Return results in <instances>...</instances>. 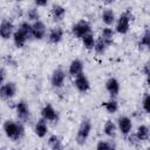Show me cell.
<instances>
[{"instance_id": "30", "label": "cell", "mask_w": 150, "mask_h": 150, "mask_svg": "<svg viewBox=\"0 0 150 150\" xmlns=\"http://www.w3.org/2000/svg\"><path fill=\"white\" fill-rule=\"evenodd\" d=\"M142 108H143V110H144L145 114L149 112V94H148V93L143 96V100H142Z\"/></svg>"}, {"instance_id": "32", "label": "cell", "mask_w": 150, "mask_h": 150, "mask_svg": "<svg viewBox=\"0 0 150 150\" xmlns=\"http://www.w3.org/2000/svg\"><path fill=\"white\" fill-rule=\"evenodd\" d=\"M34 4L38 7H45L48 4V0H34Z\"/></svg>"}, {"instance_id": "10", "label": "cell", "mask_w": 150, "mask_h": 150, "mask_svg": "<svg viewBox=\"0 0 150 150\" xmlns=\"http://www.w3.org/2000/svg\"><path fill=\"white\" fill-rule=\"evenodd\" d=\"M15 111H16V115L18 117L23 121V122H27L30 120V109L28 107V104L25 102V101H20L16 103L15 105Z\"/></svg>"}, {"instance_id": "23", "label": "cell", "mask_w": 150, "mask_h": 150, "mask_svg": "<svg viewBox=\"0 0 150 150\" xmlns=\"http://www.w3.org/2000/svg\"><path fill=\"white\" fill-rule=\"evenodd\" d=\"M48 145L53 150H61L62 149V141L57 135H50L48 137Z\"/></svg>"}, {"instance_id": "33", "label": "cell", "mask_w": 150, "mask_h": 150, "mask_svg": "<svg viewBox=\"0 0 150 150\" xmlns=\"http://www.w3.org/2000/svg\"><path fill=\"white\" fill-rule=\"evenodd\" d=\"M5 77H6V73H5L4 68H1V67H0V86L4 83V81H5Z\"/></svg>"}, {"instance_id": "35", "label": "cell", "mask_w": 150, "mask_h": 150, "mask_svg": "<svg viewBox=\"0 0 150 150\" xmlns=\"http://www.w3.org/2000/svg\"><path fill=\"white\" fill-rule=\"evenodd\" d=\"M104 4H107V5H110V4H114L116 0H102Z\"/></svg>"}, {"instance_id": "18", "label": "cell", "mask_w": 150, "mask_h": 150, "mask_svg": "<svg viewBox=\"0 0 150 150\" xmlns=\"http://www.w3.org/2000/svg\"><path fill=\"white\" fill-rule=\"evenodd\" d=\"M63 38V29L61 27H54L49 30V34H48V40L50 43H59Z\"/></svg>"}, {"instance_id": "13", "label": "cell", "mask_w": 150, "mask_h": 150, "mask_svg": "<svg viewBox=\"0 0 150 150\" xmlns=\"http://www.w3.org/2000/svg\"><path fill=\"white\" fill-rule=\"evenodd\" d=\"M114 43V39H107L103 36H100L96 41H95V46L94 49L97 54H103L111 45Z\"/></svg>"}, {"instance_id": "21", "label": "cell", "mask_w": 150, "mask_h": 150, "mask_svg": "<svg viewBox=\"0 0 150 150\" xmlns=\"http://www.w3.org/2000/svg\"><path fill=\"white\" fill-rule=\"evenodd\" d=\"M102 21H103V23L104 25H107V26H111L112 23H115V21H116V16H115V13H114V11L112 9H110V8H107V9H104L103 11V13H102Z\"/></svg>"}, {"instance_id": "26", "label": "cell", "mask_w": 150, "mask_h": 150, "mask_svg": "<svg viewBox=\"0 0 150 150\" xmlns=\"http://www.w3.org/2000/svg\"><path fill=\"white\" fill-rule=\"evenodd\" d=\"M138 46H139V47L142 46V47H144V48H148V47L150 46V32H149L148 28L144 30L143 35L141 36V40H139V42H138Z\"/></svg>"}, {"instance_id": "12", "label": "cell", "mask_w": 150, "mask_h": 150, "mask_svg": "<svg viewBox=\"0 0 150 150\" xmlns=\"http://www.w3.org/2000/svg\"><path fill=\"white\" fill-rule=\"evenodd\" d=\"M14 32V25L11 20L5 19L1 21L0 23V38L4 40H8L9 38H12Z\"/></svg>"}, {"instance_id": "2", "label": "cell", "mask_w": 150, "mask_h": 150, "mask_svg": "<svg viewBox=\"0 0 150 150\" xmlns=\"http://www.w3.org/2000/svg\"><path fill=\"white\" fill-rule=\"evenodd\" d=\"M91 128H93V124L89 118L82 120V122L77 129V134H76V142L79 145H83L87 142V139L90 135Z\"/></svg>"}, {"instance_id": "14", "label": "cell", "mask_w": 150, "mask_h": 150, "mask_svg": "<svg viewBox=\"0 0 150 150\" xmlns=\"http://www.w3.org/2000/svg\"><path fill=\"white\" fill-rule=\"evenodd\" d=\"M105 89L109 93L110 97H116L120 93V82L116 77H109L105 81Z\"/></svg>"}, {"instance_id": "6", "label": "cell", "mask_w": 150, "mask_h": 150, "mask_svg": "<svg viewBox=\"0 0 150 150\" xmlns=\"http://www.w3.org/2000/svg\"><path fill=\"white\" fill-rule=\"evenodd\" d=\"M64 81H66V73L63 69L61 68H57L55 69L53 73H52V76H50V83L54 88L59 89V88H62L63 84H64Z\"/></svg>"}, {"instance_id": "16", "label": "cell", "mask_w": 150, "mask_h": 150, "mask_svg": "<svg viewBox=\"0 0 150 150\" xmlns=\"http://www.w3.org/2000/svg\"><path fill=\"white\" fill-rule=\"evenodd\" d=\"M68 73L70 76L75 77L80 74L83 73V62L80 60V59H75L70 62L69 64V68H68Z\"/></svg>"}, {"instance_id": "24", "label": "cell", "mask_w": 150, "mask_h": 150, "mask_svg": "<svg viewBox=\"0 0 150 150\" xmlns=\"http://www.w3.org/2000/svg\"><path fill=\"white\" fill-rule=\"evenodd\" d=\"M95 38H94V34L90 32V33H88L87 35H84L83 38H82V45H83V47L86 48V49H88V50H90V49H93L94 48V46H95Z\"/></svg>"}, {"instance_id": "15", "label": "cell", "mask_w": 150, "mask_h": 150, "mask_svg": "<svg viewBox=\"0 0 150 150\" xmlns=\"http://www.w3.org/2000/svg\"><path fill=\"white\" fill-rule=\"evenodd\" d=\"M12 38H13V42H14V45H15L18 48H22V47L26 45L27 40L29 39V36H28L26 33H23L20 28H18L16 30L13 32Z\"/></svg>"}, {"instance_id": "34", "label": "cell", "mask_w": 150, "mask_h": 150, "mask_svg": "<svg viewBox=\"0 0 150 150\" xmlns=\"http://www.w3.org/2000/svg\"><path fill=\"white\" fill-rule=\"evenodd\" d=\"M143 73H144L145 76L149 75V63H148V62H146V63L144 64V67H143Z\"/></svg>"}, {"instance_id": "3", "label": "cell", "mask_w": 150, "mask_h": 150, "mask_svg": "<svg viewBox=\"0 0 150 150\" xmlns=\"http://www.w3.org/2000/svg\"><path fill=\"white\" fill-rule=\"evenodd\" d=\"M132 20V15L130 13V11H127L124 13H122L117 20L115 21L116 25H115V30L120 34H127L129 32V28H130V22Z\"/></svg>"}, {"instance_id": "25", "label": "cell", "mask_w": 150, "mask_h": 150, "mask_svg": "<svg viewBox=\"0 0 150 150\" xmlns=\"http://www.w3.org/2000/svg\"><path fill=\"white\" fill-rule=\"evenodd\" d=\"M103 107H104V109H105L109 114H115V112L118 110V103H117V101H116L114 97H111L110 100L103 102Z\"/></svg>"}, {"instance_id": "19", "label": "cell", "mask_w": 150, "mask_h": 150, "mask_svg": "<svg viewBox=\"0 0 150 150\" xmlns=\"http://www.w3.org/2000/svg\"><path fill=\"white\" fill-rule=\"evenodd\" d=\"M135 135H136V137L138 138L139 142H145V141H148L149 137H150V129H149L148 125L141 124V125L137 127Z\"/></svg>"}, {"instance_id": "22", "label": "cell", "mask_w": 150, "mask_h": 150, "mask_svg": "<svg viewBox=\"0 0 150 150\" xmlns=\"http://www.w3.org/2000/svg\"><path fill=\"white\" fill-rule=\"evenodd\" d=\"M116 130H117L116 124H115L112 121H110V120H108V121L104 123V125H103V132H104V135L108 136V137H115Z\"/></svg>"}, {"instance_id": "28", "label": "cell", "mask_w": 150, "mask_h": 150, "mask_svg": "<svg viewBox=\"0 0 150 150\" xmlns=\"http://www.w3.org/2000/svg\"><path fill=\"white\" fill-rule=\"evenodd\" d=\"M27 18H28V20L34 22L36 20H40V13H39V11L36 8H30L27 12Z\"/></svg>"}, {"instance_id": "27", "label": "cell", "mask_w": 150, "mask_h": 150, "mask_svg": "<svg viewBox=\"0 0 150 150\" xmlns=\"http://www.w3.org/2000/svg\"><path fill=\"white\" fill-rule=\"evenodd\" d=\"M115 145L108 141H100L96 144V149L97 150H109V149H114Z\"/></svg>"}, {"instance_id": "31", "label": "cell", "mask_w": 150, "mask_h": 150, "mask_svg": "<svg viewBox=\"0 0 150 150\" xmlns=\"http://www.w3.org/2000/svg\"><path fill=\"white\" fill-rule=\"evenodd\" d=\"M127 137H128V142L130 143V144H132V145H137V144H139L141 142L138 141V138L136 137V135L135 134H128L127 135Z\"/></svg>"}, {"instance_id": "4", "label": "cell", "mask_w": 150, "mask_h": 150, "mask_svg": "<svg viewBox=\"0 0 150 150\" xmlns=\"http://www.w3.org/2000/svg\"><path fill=\"white\" fill-rule=\"evenodd\" d=\"M71 32H73L75 38L82 39L84 35H87L88 33L91 32V25L87 20H80V21H77L76 23L73 25Z\"/></svg>"}, {"instance_id": "8", "label": "cell", "mask_w": 150, "mask_h": 150, "mask_svg": "<svg viewBox=\"0 0 150 150\" xmlns=\"http://www.w3.org/2000/svg\"><path fill=\"white\" fill-rule=\"evenodd\" d=\"M116 127H117V129L120 130V132H121L123 136H127L128 134L131 132V129H132L131 118L128 117V116H120L118 120H117Z\"/></svg>"}, {"instance_id": "36", "label": "cell", "mask_w": 150, "mask_h": 150, "mask_svg": "<svg viewBox=\"0 0 150 150\" xmlns=\"http://www.w3.org/2000/svg\"><path fill=\"white\" fill-rule=\"evenodd\" d=\"M16 1H22V0H16Z\"/></svg>"}, {"instance_id": "17", "label": "cell", "mask_w": 150, "mask_h": 150, "mask_svg": "<svg viewBox=\"0 0 150 150\" xmlns=\"http://www.w3.org/2000/svg\"><path fill=\"white\" fill-rule=\"evenodd\" d=\"M34 132H35V135H36L38 137L43 138V137L47 135V132H48L47 121L43 120V118L39 120V121L35 123V125H34Z\"/></svg>"}, {"instance_id": "20", "label": "cell", "mask_w": 150, "mask_h": 150, "mask_svg": "<svg viewBox=\"0 0 150 150\" xmlns=\"http://www.w3.org/2000/svg\"><path fill=\"white\" fill-rule=\"evenodd\" d=\"M66 15V8L59 4H54L52 6V16L54 21H61Z\"/></svg>"}, {"instance_id": "11", "label": "cell", "mask_w": 150, "mask_h": 150, "mask_svg": "<svg viewBox=\"0 0 150 150\" xmlns=\"http://www.w3.org/2000/svg\"><path fill=\"white\" fill-rule=\"evenodd\" d=\"M74 87L80 91V93H87L90 89V82L89 79L82 73L77 76H75L74 80Z\"/></svg>"}, {"instance_id": "9", "label": "cell", "mask_w": 150, "mask_h": 150, "mask_svg": "<svg viewBox=\"0 0 150 150\" xmlns=\"http://www.w3.org/2000/svg\"><path fill=\"white\" fill-rule=\"evenodd\" d=\"M46 25L41 20H36L32 23V38L35 40H42L46 36Z\"/></svg>"}, {"instance_id": "1", "label": "cell", "mask_w": 150, "mask_h": 150, "mask_svg": "<svg viewBox=\"0 0 150 150\" xmlns=\"http://www.w3.org/2000/svg\"><path fill=\"white\" fill-rule=\"evenodd\" d=\"M2 129H4V132L5 135L16 142V141H20L23 135H25V127L21 122H15L13 120H7L4 122V125H2Z\"/></svg>"}, {"instance_id": "29", "label": "cell", "mask_w": 150, "mask_h": 150, "mask_svg": "<svg viewBox=\"0 0 150 150\" xmlns=\"http://www.w3.org/2000/svg\"><path fill=\"white\" fill-rule=\"evenodd\" d=\"M114 34H115V32L109 26H107L105 28H103L102 32H101V36L107 38V39H114Z\"/></svg>"}, {"instance_id": "5", "label": "cell", "mask_w": 150, "mask_h": 150, "mask_svg": "<svg viewBox=\"0 0 150 150\" xmlns=\"http://www.w3.org/2000/svg\"><path fill=\"white\" fill-rule=\"evenodd\" d=\"M16 94V84L14 82H6L0 86V97L5 101L12 100Z\"/></svg>"}, {"instance_id": "7", "label": "cell", "mask_w": 150, "mask_h": 150, "mask_svg": "<svg viewBox=\"0 0 150 150\" xmlns=\"http://www.w3.org/2000/svg\"><path fill=\"white\" fill-rule=\"evenodd\" d=\"M41 116L43 120L48 122H56L59 120V112L55 110V108L50 103H47L43 105V108L41 109Z\"/></svg>"}]
</instances>
